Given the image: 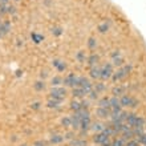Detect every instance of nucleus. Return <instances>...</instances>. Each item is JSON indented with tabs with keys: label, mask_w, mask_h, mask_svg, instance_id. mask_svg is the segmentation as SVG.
<instances>
[{
	"label": "nucleus",
	"mask_w": 146,
	"mask_h": 146,
	"mask_svg": "<svg viewBox=\"0 0 146 146\" xmlns=\"http://www.w3.org/2000/svg\"><path fill=\"white\" fill-rule=\"evenodd\" d=\"M32 37H33V40H35V42H40L42 40V36H40V35H37V33H32Z\"/></svg>",
	"instance_id": "obj_14"
},
{
	"label": "nucleus",
	"mask_w": 146,
	"mask_h": 146,
	"mask_svg": "<svg viewBox=\"0 0 146 146\" xmlns=\"http://www.w3.org/2000/svg\"><path fill=\"white\" fill-rule=\"evenodd\" d=\"M119 105H122V106H135V102L131 100V97L123 96L119 101Z\"/></svg>",
	"instance_id": "obj_2"
},
{
	"label": "nucleus",
	"mask_w": 146,
	"mask_h": 146,
	"mask_svg": "<svg viewBox=\"0 0 146 146\" xmlns=\"http://www.w3.org/2000/svg\"><path fill=\"white\" fill-rule=\"evenodd\" d=\"M93 129H94V130H102V125H101V123H94V125H93Z\"/></svg>",
	"instance_id": "obj_16"
},
{
	"label": "nucleus",
	"mask_w": 146,
	"mask_h": 146,
	"mask_svg": "<svg viewBox=\"0 0 146 146\" xmlns=\"http://www.w3.org/2000/svg\"><path fill=\"white\" fill-rule=\"evenodd\" d=\"M111 74H113V70H111V65L108 64V65H105L102 69H101V76L100 78H104V80H108L110 78Z\"/></svg>",
	"instance_id": "obj_1"
},
{
	"label": "nucleus",
	"mask_w": 146,
	"mask_h": 146,
	"mask_svg": "<svg viewBox=\"0 0 146 146\" xmlns=\"http://www.w3.org/2000/svg\"><path fill=\"white\" fill-rule=\"evenodd\" d=\"M97 89H98V90H102V89H104V85H102V84H97Z\"/></svg>",
	"instance_id": "obj_22"
},
{
	"label": "nucleus",
	"mask_w": 146,
	"mask_h": 146,
	"mask_svg": "<svg viewBox=\"0 0 146 146\" xmlns=\"http://www.w3.org/2000/svg\"><path fill=\"white\" fill-rule=\"evenodd\" d=\"M0 38H1V35H0Z\"/></svg>",
	"instance_id": "obj_24"
},
{
	"label": "nucleus",
	"mask_w": 146,
	"mask_h": 146,
	"mask_svg": "<svg viewBox=\"0 0 146 146\" xmlns=\"http://www.w3.org/2000/svg\"><path fill=\"white\" fill-rule=\"evenodd\" d=\"M90 76H92L93 78H100L101 69L100 68H92V69H90Z\"/></svg>",
	"instance_id": "obj_5"
},
{
	"label": "nucleus",
	"mask_w": 146,
	"mask_h": 146,
	"mask_svg": "<svg viewBox=\"0 0 146 146\" xmlns=\"http://www.w3.org/2000/svg\"><path fill=\"white\" fill-rule=\"evenodd\" d=\"M114 65H122V58H114V62H113Z\"/></svg>",
	"instance_id": "obj_17"
},
{
	"label": "nucleus",
	"mask_w": 146,
	"mask_h": 146,
	"mask_svg": "<svg viewBox=\"0 0 146 146\" xmlns=\"http://www.w3.org/2000/svg\"><path fill=\"white\" fill-rule=\"evenodd\" d=\"M97 61H98V56H96V54H92V56L89 57V64H90V65H94Z\"/></svg>",
	"instance_id": "obj_11"
},
{
	"label": "nucleus",
	"mask_w": 146,
	"mask_h": 146,
	"mask_svg": "<svg viewBox=\"0 0 146 146\" xmlns=\"http://www.w3.org/2000/svg\"><path fill=\"white\" fill-rule=\"evenodd\" d=\"M40 108V102H35V104H32V109H38Z\"/></svg>",
	"instance_id": "obj_20"
},
{
	"label": "nucleus",
	"mask_w": 146,
	"mask_h": 146,
	"mask_svg": "<svg viewBox=\"0 0 146 146\" xmlns=\"http://www.w3.org/2000/svg\"><path fill=\"white\" fill-rule=\"evenodd\" d=\"M12 1H20V0H12Z\"/></svg>",
	"instance_id": "obj_23"
},
{
	"label": "nucleus",
	"mask_w": 146,
	"mask_h": 146,
	"mask_svg": "<svg viewBox=\"0 0 146 146\" xmlns=\"http://www.w3.org/2000/svg\"><path fill=\"white\" fill-rule=\"evenodd\" d=\"M85 93H84V90L81 88H78V89H73V96H76V97H81V96H84Z\"/></svg>",
	"instance_id": "obj_8"
},
{
	"label": "nucleus",
	"mask_w": 146,
	"mask_h": 146,
	"mask_svg": "<svg viewBox=\"0 0 146 146\" xmlns=\"http://www.w3.org/2000/svg\"><path fill=\"white\" fill-rule=\"evenodd\" d=\"M52 33H54V35H56V36L61 35V29H60V28H54L53 31H52Z\"/></svg>",
	"instance_id": "obj_18"
},
{
	"label": "nucleus",
	"mask_w": 146,
	"mask_h": 146,
	"mask_svg": "<svg viewBox=\"0 0 146 146\" xmlns=\"http://www.w3.org/2000/svg\"><path fill=\"white\" fill-rule=\"evenodd\" d=\"M98 104H100L101 108H106V106H109V100L106 98V97H104V98H102V100H101Z\"/></svg>",
	"instance_id": "obj_10"
},
{
	"label": "nucleus",
	"mask_w": 146,
	"mask_h": 146,
	"mask_svg": "<svg viewBox=\"0 0 146 146\" xmlns=\"http://www.w3.org/2000/svg\"><path fill=\"white\" fill-rule=\"evenodd\" d=\"M108 24L106 23H104V24H101V25H98V31L101 32V33H104V32H106L108 31Z\"/></svg>",
	"instance_id": "obj_12"
},
{
	"label": "nucleus",
	"mask_w": 146,
	"mask_h": 146,
	"mask_svg": "<svg viewBox=\"0 0 146 146\" xmlns=\"http://www.w3.org/2000/svg\"><path fill=\"white\" fill-rule=\"evenodd\" d=\"M72 109H74L76 111H80V109H81V105L78 104V102H76V101H73L72 102V106H70Z\"/></svg>",
	"instance_id": "obj_13"
},
{
	"label": "nucleus",
	"mask_w": 146,
	"mask_h": 146,
	"mask_svg": "<svg viewBox=\"0 0 146 146\" xmlns=\"http://www.w3.org/2000/svg\"><path fill=\"white\" fill-rule=\"evenodd\" d=\"M9 31H11V24L8 21H1L0 23V35H7Z\"/></svg>",
	"instance_id": "obj_3"
},
{
	"label": "nucleus",
	"mask_w": 146,
	"mask_h": 146,
	"mask_svg": "<svg viewBox=\"0 0 146 146\" xmlns=\"http://www.w3.org/2000/svg\"><path fill=\"white\" fill-rule=\"evenodd\" d=\"M77 58H78V60H81V61H84V60H85L84 53H82V52H80V53L77 54Z\"/></svg>",
	"instance_id": "obj_19"
},
{
	"label": "nucleus",
	"mask_w": 146,
	"mask_h": 146,
	"mask_svg": "<svg viewBox=\"0 0 146 146\" xmlns=\"http://www.w3.org/2000/svg\"><path fill=\"white\" fill-rule=\"evenodd\" d=\"M62 125H64V126H66V127L69 126V125H70V118H69V117H65V118L62 119Z\"/></svg>",
	"instance_id": "obj_15"
},
{
	"label": "nucleus",
	"mask_w": 146,
	"mask_h": 146,
	"mask_svg": "<svg viewBox=\"0 0 146 146\" xmlns=\"http://www.w3.org/2000/svg\"><path fill=\"white\" fill-rule=\"evenodd\" d=\"M50 82H52V85H53V86H58V85L62 82V80L60 78V77L56 76V77H53V78H52V81H50Z\"/></svg>",
	"instance_id": "obj_7"
},
{
	"label": "nucleus",
	"mask_w": 146,
	"mask_h": 146,
	"mask_svg": "<svg viewBox=\"0 0 146 146\" xmlns=\"http://www.w3.org/2000/svg\"><path fill=\"white\" fill-rule=\"evenodd\" d=\"M97 45V40H94L93 37L89 38V41H88V46L90 48V49H94V46Z\"/></svg>",
	"instance_id": "obj_9"
},
{
	"label": "nucleus",
	"mask_w": 146,
	"mask_h": 146,
	"mask_svg": "<svg viewBox=\"0 0 146 146\" xmlns=\"http://www.w3.org/2000/svg\"><path fill=\"white\" fill-rule=\"evenodd\" d=\"M97 114H98V117H101V118H105V117H109V111L106 110L105 108H98L96 111Z\"/></svg>",
	"instance_id": "obj_4"
},
{
	"label": "nucleus",
	"mask_w": 146,
	"mask_h": 146,
	"mask_svg": "<svg viewBox=\"0 0 146 146\" xmlns=\"http://www.w3.org/2000/svg\"><path fill=\"white\" fill-rule=\"evenodd\" d=\"M33 86H35L36 90H42V89L45 88V82H44V81H37Z\"/></svg>",
	"instance_id": "obj_6"
},
{
	"label": "nucleus",
	"mask_w": 146,
	"mask_h": 146,
	"mask_svg": "<svg viewBox=\"0 0 146 146\" xmlns=\"http://www.w3.org/2000/svg\"><path fill=\"white\" fill-rule=\"evenodd\" d=\"M9 0H0V4H4V5H8Z\"/></svg>",
	"instance_id": "obj_21"
}]
</instances>
